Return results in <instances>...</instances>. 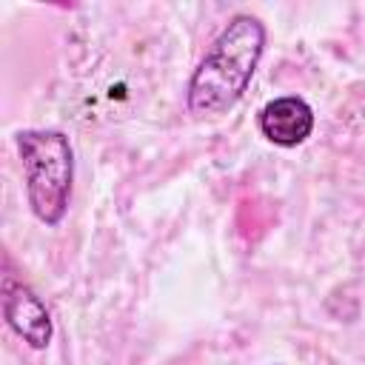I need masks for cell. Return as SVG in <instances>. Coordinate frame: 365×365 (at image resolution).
Wrapping results in <instances>:
<instances>
[{
    "instance_id": "obj_3",
    "label": "cell",
    "mask_w": 365,
    "mask_h": 365,
    "mask_svg": "<svg viewBox=\"0 0 365 365\" xmlns=\"http://www.w3.org/2000/svg\"><path fill=\"white\" fill-rule=\"evenodd\" d=\"M3 317L9 328L37 351H43L54 336L46 302L14 274H3Z\"/></svg>"
},
{
    "instance_id": "obj_2",
    "label": "cell",
    "mask_w": 365,
    "mask_h": 365,
    "mask_svg": "<svg viewBox=\"0 0 365 365\" xmlns=\"http://www.w3.org/2000/svg\"><path fill=\"white\" fill-rule=\"evenodd\" d=\"M17 151L26 171L31 214L46 225H57L68 211L74 180V151L68 137L57 128H26L17 134Z\"/></svg>"
},
{
    "instance_id": "obj_4",
    "label": "cell",
    "mask_w": 365,
    "mask_h": 365,
    "mask_svg": "<svg viewBox=\"0 0 365 365\" xmlns=\"http://www.w3.org/2000/svg\"><path fill=\"white\" fill-rule=\"evenodd\" d=\"M259 131L268 143L282 145V148H294V145H299L311 137L314 108L297 94L274 97L259 111Z\"/></svg>"
},
{
    "instance_id": "obj_1",
    "label": "cell",
    "mask_w": 365,
    "mask_h": 365,
    "mask_svg": "<svg viewBox=\"0 0 365 365\" xmlns=\"http://www.w3.org/2000/svg\"><path fill=\"white\" fill-rule=\"evenodd\" d=\"M262 48L265 26L251 14H234L228 26L214 37L188 80V111L197 117H217L231 111L248 88Z\"/></svg>"
}]
</instances>
